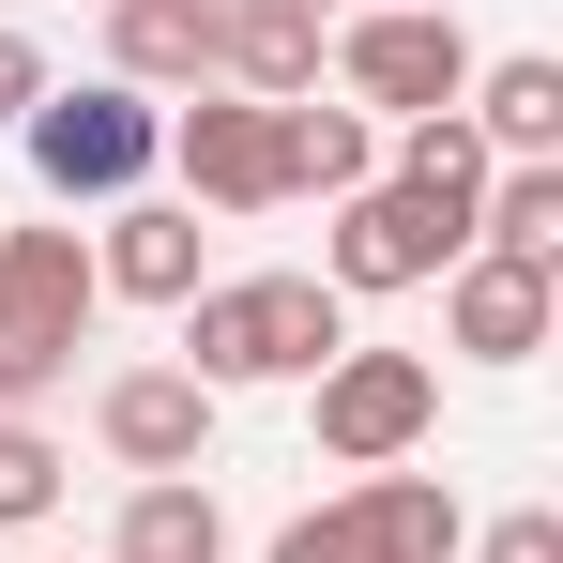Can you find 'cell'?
Returning <instances> with one entry per match:
<instances>
[{
  "label": "cell",
  "mask_w": 563,
  "mask_h": 563,
  "mask_svg": "<svg viewBox=\"0 0 563 563\" xmlns=\"http://www.w3.org/2000/svg\"><path fill=\"white\" fill-rule=\"evenodd\" d=\"M335 351H351V305L320 275H213L184 305V380H213V396L229 380H320Z\"/></svg>",
  "instance_id": "1"
},
{
  "label": "cell",
  "mask_w": 563,
  "mask_h": 563,
  "mask_svg": "<svg viewBox=\"0 0 563 563\" xmlns=\"http://www.w3.org/2000/svg\"><path fill=\"white\" fill-rule=\"evenodd\" d=\"M15 137H31V184L62 198V213H122V198L168 168V107L122 92V77H77V92L46 77V107H31Z\"/></svg>",
  "instance_id": "2"
},
{
  "label": "cell",
  "mask_w": 563,
  "mask_h": 563,
  "mask_svg": "<svg viewBox=\"0 0 563 563\" xmlns=\"http://www.w3.org/2000/svg\"><path fill=\"white\" fill-rule=\"evenodd\" d=\"M92 229H0V411H31L92 335Z\"/></svg>",
  "instance_id": "3"
},
{
  "label": "cell",
  "mask_w": 563,
  "mask_h": 563,
  "mask_svg": "<svg viewBox=\"0 0 563 563\" xmlns=\"http://www.w3.org/2000/svg\"><path fill=\"white\" fill-rule=\"evenodd\" d=\"M320 62H335V92L380 107V122H442V107L472 92V31L442 0H380V15H351Z\"/></svg>",
  "instance_id": "4"
},
{
  "label": "cell",
  "mask_w": 563,
  "mask_h": 563,
  "mask_svg": "<svg viewBox=\"0 0 563 563\" xmlns=\"http://www.w3.org/2000/svg\"><path fill=\"white\" fill-rule=\"evenodd\" d=\"M457 549H472V518H457L442 472H366L351 503L275 533V563H457Z\"/></svg>",
  "instance_id": "5"
},
{
  "label": "cell",
  "mask_w": 563,
  "mask_h": 563,
  "mask_svg": "<svg viewBox=\"0 0 563 563\" xmlns=\"http://www.w3.org/2000/svg\"><path fill=\"white\" fill-rule=\"evenodd\" d=\"M457 260H472V229H457V213H427V198H396V184L335 198V229H320V289H335V305H380V289H442Z\"/></svg>",
  "instance_id": "6"
},
{
  "label": "cell",
  "mask_w": 563,
  "mask_h": 563,
  "mask_svg": "<svg viewBox=\"0 0 563 563\" xmlns=\"http://www.w3.org/2000/svg\"><path fill=\"white\" fill-rule=\"evenodd\" d=\"M427 427H442V366L427 351H335L320 366V457L335 472H411Z\"/></svg>",
  "instance_id": "7"
},
{
  "label": "cell",
  "mask_w": 563,
  "mask_h": 563,
  "mask_svg": "<svg viewBox=\"0 0 563 563\" xmlns=\"http://www.w3.org/2000/svg\"><path fill=\"white\" fill-rule=\"evenodd\" d=\"M168 184H184V213H275L289 198L275 107L260 92H184L168 107Z\"/></svg>",
  "instance_id": "8"
},
{
  "label": "cell",
  "mask_w": 563,
  "mask_h": 563,
  "mask_svg": "<svg viewBox=\"0 0 563 563\" xmlns=\"http://www.w3.org/2000/svg\"><path fill=\"white\" fill-rule=\"evenodd\" d=\"M92 442L137 472V487H168V472L213 457V380H184V366H107L92 380Z\"/></svg>",
  "instance_id": "9"
},
{
  "label": "cell",
  "mask_w": 563,
  "mask_h": 563,
  "mask_svg": "<svg viewBox=\"0 0 563 563\" xmlns=\"http://www.w3.org/2000/svg\"><path fill=\"white\" fill-rule=\"evenodd\" d=\"M92 289H107V305H198V289H213L198 213H184V198H122V213L92 229Z\"/></svg>",
  "instance_id": "10"
},
{
  "label": "cell",
  "mask_w": 563,
  "mask_h": 563,
  "mask_svg": "<svg viewBox=\"0 0 563 563\" xmlns=\"http://www.w3.org/2000/svg\"><path fill=\"white\" fill-rule=\"evenodd\" d=\"M442 320H457L472 366H533L549 320H563V289H549V260H457L442 275Z\"/></svg>",
  "instance_id": "11"
},
{
  "label": "cell",
  "mask_w": 563,
  "mask_h": 563,
  "mask_svg": "<svg viewBox=\"0 0 563 563\" xmlns=\"http://www.w3.org/2000/svg\"><path fill=\"white\" fill-rule=\"evenodd\" d=\"M229 0H107V77L122 92H213Z\"/></svg>",
  "instance_id": "12"
},
{
  "label": "cell",
  "mask_w": 563,
  "mask_h": 563,
  "mask_svg": "<svg viewBox=\"0 0 563 563\" xmlns=\"http://www.w3.org/2000/svg\"><path fill=\"white\" fill-rule=\"evenodd\" d=\"M457 122L487 137V168H563V62H549V46H518V62H472Z\"/></svg>",
  "instance_id": "13"
},
{
  "label": "cell",
  "mask_w": 563,
  "mask_h": 563,
  "mask_svg": "<svg viewBox=\"0 0 563 563\" xmlns=\"http://www.w3.org/2000/svg\"><path fill=\"white\" fill-rule=\"evenodd\" d=\"M320 0H229V46H213V92H260V107H305L320 92Z\"/></svg>",
  "instance_id": "14"
},
{
  "label": "cell",
  "mask_w": 563,
  "mask_h": 563,
  "mask_svg": "<svg viewBox=\"0 0 563 563\" xmlns=\"http://www.w3.org/2000/svg\"><path fill=\"white\" fill-rule=\"evenodd\" d=\"M275 153H289V198H366L380 184V122L366 107H275Z\"/></svg>",
  "instance_id": "15"
},
{
  "label": "cell",
  "mask_w": 563,
  "mask_h": 563,
  "mask_svg": "<svg viewBox=\"0 0 563 563\" xmlns=\"http://www.w3.org/2000/svg\"><path fill=\"white\" fill-rule=\"evenodd\" d=\"M380 184H396V198H427V213H457V229H472V198H487V137H472L457 107H442V122H396Z\"/></svg>",
  "instance_id": "16"
},
{
  "label": "cell",
  "mask_w": 563,
  "mask_h": 563,
  "mask_svg": "<svg viewBox=\"0 0 563 563\" xmlns=\"http://www.w3.org/2000/svg\"><path fill=\"white\" fill-rule=\"evenodd\" d=\"M107 563H229V518H213V487H198V472L137 487V503H122V533H107Z\"/></svg>",
  "instance_id": "17"
},
{
  "label": "cell",
  "mask_w": 563,
  "mask_h": 563,
  "mask_svg": "<svg viewBox=\"0 0 563 563\" xmlns=\"http://www.w3.org/2000/svg\"><path fill=\"white\" fill-rule=\"evenodd\" d=\"M563 244V168H487L472 198V260H549Z\"/></svg>",
  "instance_id": "18"
},
{
  "label": "cell",
  "mask_w": 563,
  "mask_h": 563,
  "mask_svg": "<svg viewBox=\"0 0 563 563\" xmlns=\"http://www.w3.org/2000/svg\"><path fill=\"white\" fill-rule=\"evenodd\" d=\"M62 442H46V427H31V411H0V533H15V518H46V503H62Z\"/></svg>",
  "instance_id": "19"
},
{
  "label": "cell",
  "mask_w": 563,
  "mask_h": 563,
  "mask_svg": "<svg viewBox=\"0 0 563 563\" xmlns=\"http://www.w3.org/2000/svg\"><path fill=\"white\" fill-rule=\"evenodd\" d=\"M472 563H563V518H549V503H518V518H503Z\"/></svg>",
  "instance_id": "20"
},
{
  "label": "cell",
  "mask_w": 563,
  "mask_h": 563,
  "mask_svg": "<svg viewBox=\"0 0 563 563\" xmlns=\"http://www.w3.org/2000/svg\"><path fill=\"white\" fill-rule=\"evenodd\" d=\"M31 107H46V46H31V31H0V122H31Z\"/></svg>",
  "instance_id": "21"
},
{
  "label": "cell",
  "mask_w": 563,
  "mask_h": 563,
  "mask_svg": "<svg viewBox=\"0 0 563 563\" xmlns=\"http://www.w3.org/2000/svg\"><path fill=\"white\" fill-rule=\"evenodd\" d=\"M366 15H380V0H366Z\"/></svg>",
  "instance_id": "22"
}]
</instances>
